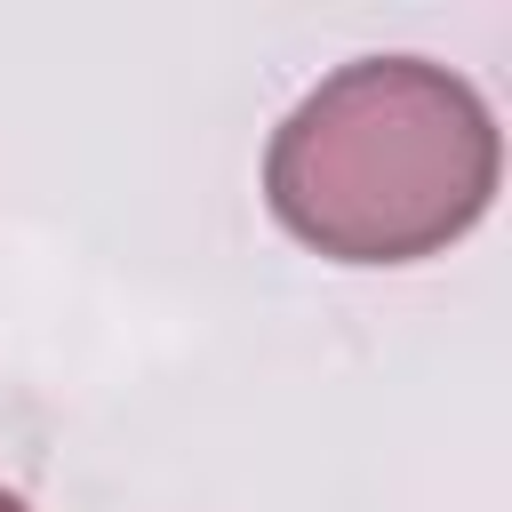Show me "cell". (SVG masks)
Segmentation results:
<instances>
[{
	"label": "cell",
	"mask_w": 512,
	"mask_h": 512,
	"mask_svg": "<svg viewBox=\"0 0 512 512\" xmlns=\"http://www.w3.org/2000/svg\"><path fill=\"white\" fill-rule=\"evenodd\" d=\"M264 192L272 216L336 264H416L480 224L496 120L448 64L360 56L280 120Z\"/></svg>",
	"instance_id": "6da1fadb"
},
{
	"label": "cell",
	"mask_w": 512,
	"mask_h": 512,
	"mask_svg": "<svg viewBox=\"0 0 512 512\" xmlns=\"http://www.w3.org/2000/svg\"><path fill=\"white\" fill-rule=\"evenodd\" d=\"M0 512H32V504H24V496H8V488H0Z\"/></svg>",
	"instance_id": "7a4b0ae2"
}]
</instances>
